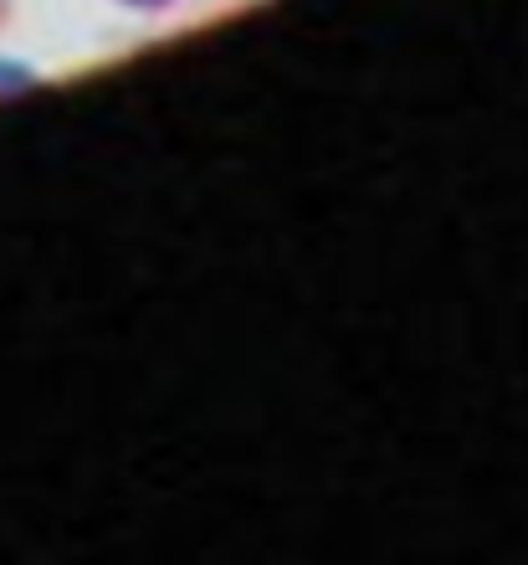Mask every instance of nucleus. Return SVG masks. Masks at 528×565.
Here are the masks:
<instances>
[{"mask_svg":"<svg viewBox=\"0 0 528 565\" xmlns=\"http://www.w3.org/2000/svg\"><path fill=\"white\" fill-rule=\"evenodd\" d=\"M118 6H129V11H170L175 0H118Z\"/></svg>","mask_w":528,"mask_h":565,"instance_id":"1","label":"nucleus"}]
</instances>
